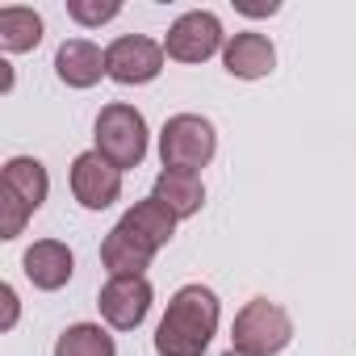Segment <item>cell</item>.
Returning a JSON list of instances; mask_svg holds the SVG:
<instances>
[{
	"label": "cell",
	"instance_id": "3",
	"mask_svg": "<svg viewBox=\"0 0 356 356\" xmlns=\"http://www.w3.org/2000/svg\"><path fill=\"white\" fill-rule=\"evenodd\" d=\"M92 151H101L118 172L138 168L147 155V118L126 101L105 105L97 113V147Z\"/></svg>",
	"mask_w": 356,
	"mask_h": 356
},
{
	"label": "cell",
	"instance_id": "1",
	"mask_svg": "<svg viewBox=\"0 0 356 356\" xmlns=\"http://www.w3.org/2000/svg\"><path fill=\"white\" fill-rule=\"evenodd\" d=\"M214 331H218V293L210 285H185L172 293L155 327V352L159 356H202Z\"/></svg>",
	"mask_w": 356,
	"mask_h": 356
},
{
	"label": "cell",
	"instance_id": "17",
	"mask_svg": "<svg viewBox=\"0 0 356 356\" xmlns=\"http://www.w3.org/2000/svg\"><path fill=\"white\" fill-rule=\"evenodd\" d=\"M122 218H126V222H130L134 231H143V235H147L151 243H159V248H163V243L172 239V231H176V214H172V210H168V206H163L159 197H147V202L130 206V210H126Z\"/></svg>",
	"mask_w": 356,
	"mask_h": 356
},
{
	"label": "cell",
	"instance_id": "16",
	"mask_svg": "<svg viewBox=\"0 0 356 356\" xmlns=\"http://www.w3.org/2000/svg\"><path fill=\"white\" fill-rule=\"evenodd\" d=\"M55 356H118L113 335L97 323H72L55 339Z\"/></svg>",
	"mask_w": 356,
	"mask_h": 356
},
{
	"label": "cell",
	"instance_id": "10",
	"mask_svg": "<svg viewBox=\"0 0 356 356\" xmlns=\"http://www.w3.org/2000/svg\"><path fill=\"white\" fill-rule=\"evenodd\" d=\"M22 268H26V277L34 281V289L55 293V289H63V285L72 281V273H76V256H72V248L59 243V239H38L34 248H26Z\"/></svg>",
	"mask_w": 356,
	"mask_h": 356
},
{
	"label": "cell",
	"instance_id": "6",
	"mask_svg": "<svg viewBox=\"0 0 356 356\" xmlns=\"http://www.w3.org/2000/svg\"><path fill=\"white\" fill-rule=\"evenodd\" d=\"M218 47H222V26L206 9H193L185 17H176L168 38H163V55L176 59V63H206Z\"/></svg>",
	"mask_w": 356,
	"mask_h": 356
},
{
	"label": "cell",
	"instance_id": "13",
	"mask_svg": "<svg viewBox=\"0 0 356 356\" xmlns=\"http://www.w3.org/2000/svg\"><path fill=\"white\" fill-rule=\"evenodd\" d=\"M0 189H9L17 202L38 210L47 202V193H51V176H47V168L34 155H13L5 163V172H0Z\"/></svg>",
	"mask_w": 356,
	"mask_h": 356
},
{
	"label": "cell",
	"instance_id": "15",
	"mask_svg": "<svg viewBox=\"0 0 356 356\" xmlns=\"http://www.w3.org/2000/svg\"><path fill=\"white\" fill-rule=\"evenodd\" d=\"M38 42H42V17L34 9H22V5L0 9V47H5L9 55L34 51Z\"/></svg>",
	"mask_w": 356,
	"mask_h": 356
},
{
	"label": "cell",
	"instance_id": "20",
	"mask_svg": "<svg viewBox=\"0 0 356 356\" xmlns=\"http://www.w3.org/2000/svg\"><path fill=\"white\" fill-rule=\"evenodd\" d=\"M0 298H5V327H13L17 323V293H13V285L0 289Z\"/></svg>",
	"mask_w": 356,
	"mask_h": 356
},
{
	"label": "cell",
	"instance_id": "18",
	"mask_svg": "<svg viewBox=\"0 0 356 356\" xmlns=\"http://www.w3.org/2000/svg\"><path fill=\"white\" fill-rule=\"evenodd\" d=\"M30 214H34V210H30L26 202H17L9 189H0V239H17Z\"/></svg>",
	"mask_w": 356,
	"mask_h": 356
},
{
	"label": "cell",
	"instance_id": "2",
	"mask_svg": "<svg viewBox=\"0 0 356 356\" xmlns=\"http://www.w3.org/2000/svg\"><path fill=\"white\" fill-rule=\"evenodd\" d=\"M218 151V134L210 126V118L202 113H176L163 122L159 130V159L168 172H193L206 168Z\"/></svg>",
	"mask_w": 356,
	"mask_h": 356
},
{
	"label": "cell",
	"instance_id": "8",
	"mask_svg": "<svg viewBox=\"0 0 356 356\" xmlns=\"http://www.w3.org/2000/svg\"><path fill=\"white\" fill-rule=\"evenodd\" d=\"M151 281L147 277H109L97 293V306H101V318L118 331H134L147 310H151Z\"/></svg>",
	"mask_w": 356,
	"mask_h": 356
},
{
	"label": "cell",
	"instance_id": "7",
	"mask_svg": "<svg viewBox=\"0 0 356 356\" xmlns=\"http://www.w3.org/2000/svg\"><path fill=\"white\" fill-rule=\"evenodd\" d=\"M72 193L84 210H109L122 197V172L101 151H84L72 159Z\"/></svg>",
	"mask_w": 356,
	"mask_h": 356
},
{
	"label": "cell",
	"instance_id": "19",
	"mask_svg": "<svg viewBox=\"0 0 356 356\" xmlns=\"http://www.w3.org/2000/svg\"><path fill=\"white\" fill-rule=\"evenodd\" d=\"M122 13L118 0H105V5H92V0H67V17L80 22V26H101V22H113Z\"/></svg>",
	"mask_w": 356,
	"mask_h": 356
},
{
	"label": "cell",
	"instance_id": "21",
	"mask_svg": "<svg viewBox=\"0 0 356 356\" xmlns=\"http://www.w3.org/2000/svg\"><path fill=\"white\" fill-rule=\"evenodd\" d=\"M222 356H248V352H235V348H231V352H222Z\"/></svg>",
	"mask_w": 356,
	"mask_h": 356
},
{
	"label": "cell",
	"instance_id": "4",
	"mask_svg": "<svg viewBox=\"0 0 356 356\" xmlns=\"http://www.w3.org/2000/svg\"><path fill=\"white\" fill-rule=\"evenodd\" d=\"M235 352H248V356H277L289 339H293V323L289 314L268 302V298H252L239 314H235Z\"/></svg>",
	"mask_w": 356,
	"mask_h": 356
},
{
	"label": "cell",
	"instance_id": "11",
	"mask_svg": "<svg viewBox=\"0 0 356 356\" xmlns=\"http://www.w3.org/2000/svg\"><path fill=\"white\" fill-rule=\"evenodd\" d=\"M222 63H227V72L239 76V80H264V76L277 67V51H273V42H268L264 34L243 30V34H235V38L222 47Z\"/></svg>",
	"mask_w": 356,
	"mask_h": 356
},
{
	"label": "cell",
	"instance_id": "5",
	"mask_svg": "<svg viewBox=\"0 0 356 356\" xmlns=\"http://www.w3.org/2000/svg\"><path fill=\"white\" fill-rule=\"evenodd\" d=\"M159 72H163V47L143 34H126L105 47V76L118 84H151Z\"/></svg>",
	"mask_w": 356,
	"mask_h": 356
},
{
	"label": "cell",
	"instance_id": "14",
	"mask_svg": "<svg viewBox=\"0 0 356 356\" xmlns=\"http://www.w3.org/2000/svg\"><path fill=\"white\" fill-rule=\"evenodd\" d=\"M151 197H159L176 218H193L202 206H206V185L197 181L193 172H159L155 176V193Z\"/></svg>",
	"mask_w": 356,
	"mask_h": 356
},
{
	"label": "cell",
	"instance_id": "9",
	"mask_svg": "<svg viewBox=\"0 0 356 356\" xmlns=\"http://www.w3.org/2000/svg\"><path fill=\"white\" fill-rule=\"evenodd\" d=\"M155 252H159V243H151L143 231H134L122 218L101 243V264L109 268V277H143V268H151Z\"/></svg>",
	"mask_w": 356,
	"mask_h": 356
},
{
	"label": "cell",
	"instance_id": "12",
	"mask_svg": "<svg viewBox=\"0 0 356 356\" xmlns=\"http://www.w3.org/2000/svg\"><path fill=\"white\" fill-rule=\"evenodd\" d=\"M55 72L67 88H92L105 76V51L88 38H67L55 55Z\"/></svg>",
	"mask_w": 356,
	"mask_h": 356
}]
</instances>
